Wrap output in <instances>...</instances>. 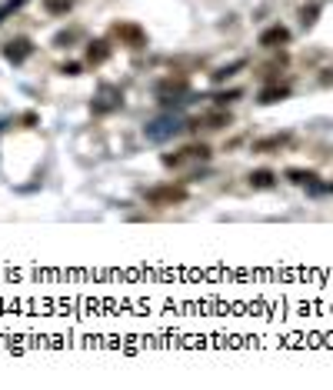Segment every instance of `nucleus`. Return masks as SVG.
<instances>
[{
  "mask_svg": "<svg viewBox=\"0 0 333 390\" xmlns=\"http://www.w3.org/2000/svg\"><path fill=\"white\" fill-rule=\"evenodd\" d=\"M107 37L113 44H120V47H127V50H144L147 47V30L137 20H113Z\"/></svg>",
  "mask_w": 333,
  "mask_h": 390,
  "instance_id": "1",
  "label": "nucleus"
},
{
  "mask_svg": "<svg viewBox=\"0 0 333 390\" xmlns=\"http://www.w3.org/2000/svg\"><path fill=\"white\" fill-rule=\"evenodd\" d=\"M187 197H190V190H187L184 184H153L144 190V201H147L150 207H160V210H166V207H180L187 204Z\"/></svg>",
  "mask_w": 333,
  "mask_h": 390,
  "instance_id": "2",
  "label": "nucleus"
},
{
  "mask_svg": "<svg viewBox=\"0 0 333 390\" xmlns=\"http://www.w3.org/2000/svg\"><path fill=\"white\" fill-rule=\"evenodd\" d=\"M153 97L160 100V104H173V100H184V97H190V80H187V74H166L157 80V87H153Z\"/></svg>",
  "mask_w": 333,
  "mask_h": 390,
  "instance_id": "3",
  "label": "nucleus"
},
{
  "mask_svg": "<svg viewBox=\"0 0 333 390\" xmlns=\"http://www.w3.org/2000/svg\"><path fill=\"white\" fill-rule=\"evenodd\" d=\"M124 107V91L117 87V84H100L97 87V93H93V104L91 111L97 113V117H104V113H113Z\"/></svg>",
  "mask_w": 333,
  "mask_h": 390,
  "instance_id": "4",
  "label": "nucleus"
},
{
  "mask_svg": "<svg viewBox=\"0 0 333 390\" xmlns=\"http://www.w3.org/2000/svg\"><path fill=\"white\" fill-rule=\"evenodd\" d=\"M193 160L207 164V160H210V147H207V144H187V147H180L177 154H164L166 167H184V164H193Z\"/></svg>",
  "mask_w": 333,
  "mask_h": 390,
  "instance_id": "5",
  "label": "nucleus"
},
{
  "mask_svg": "<svg viewBox=\"0 0 333 390\" xmlns=\"http://www.w3.org/2000/svg\"><path fill=\"white\" fill-rule=\"evenodd\" d=\"M257 44L263 47V50H277V47H287V44H290V30H287L283 24H270L267 30H260Z\"/></svg>",
  "mask_w": 333,
  "mask_h": 390,
  "instance_id": "6",
  "label": "nucleus"
},
{
  "mask_svg": "<svg viewBox=\"0 0 333 390\" xmlns=\"http://www.w3.org/2000/svg\"><path fill=\"white\" fill-rule=\"evenodd\" d=\"M230 120H234V117H230V113L223 111H210V113H200V117H197V120H190V130H223V127H230Z\"/></svg>",
  "mask_w": 333,
  "mask_h": 390,
  "instance_id": "7",
  "label": "nucleus"
},
{
  "mask_svg": "<svg viewBox=\"0 0 333 390\" xmlns=\"http://www.w3.org/2000/svg\"><path fill=\"white\" fill-rule=\"evenodd\" d=\"M30 54H34V40L30 37H14L3 44V57H7L10 64H23Z\"/></svg>",
  "mask_w": 333,
  "mask_h": 390,
  "instance_id": "8",
  "label": "nucleus"
},
{
  "mask_svg": "<svg viewBox=\"0 0 333 390\" xmlns=\"http://www.w3.org/2000/svg\"><path fill=\"white\" fill-rule=\"evenodd\" d=\"M113 54L111 47V37L107 40H91L87 44V50H84V64H91V67H100V64H107Z\"/></svg>",
  "mask_w": 333,
  "mask_h": 390,
  "instance_id": "9",
  "label": "nucleus"
},
{
  "mask_svg": "<svg viewBox=\"0 0 333 390\" xmlns=\"http://www.w3.org/2000/svg\"><path fill=\"white\" fill-rule=\"evenodd\" d=\"M287 97H290V84H280V80H274V84L260 87L257 104H263V107H270V104H280V100H287Z\"/></svg>",
  "mask_w": 333,
  "mask_h": 390,
  "instance_id": "10",
  "label": "nucleus"
},
{
  "mask_svg": "<svg viewBox=\"0 0 333 390\" xmlns=\"http://www.w3.org/2000/svg\"><path fill=\"white\" fill-rule=\"evenodd\" d=\"M180 130V120H173V117H160V120H153L147 127V137L150 140H166L170 133H177Z\"/></svg>",
  "mask_w": 333,
  "mask_h": 390,
  "instance_id": "11",
  "label": "nucleus"
},
{
  "mask_svg": "<svg viewBox=\"0 0 333 390\" xmlns=\"http://www.w3.org/2000/svg\"><path fill=\"white\" fill-rule=\"evenodd\" d=\"M247 180H250V187H254V190H274L280 177L270 167H257V170H250V177H247Z\"/></svg>",
  "mask_w": 333,
  "mask_h": 390,
  "instance_id": "12",
  "label": "nucleus"
},
{
  "mask_svg": "<svg viewBox=\"0 0 333 390\" xmlns=\"http://www.w3.org/2000/svg\"><path fill=\"white\" fill-rule=\"evenodd\" d=\"M283 144H290V133H287V130H283V133H270V137L254 140V154H274V150H280Z\"/></svg>",
  "mask_w": 333,
  "mask_h": 390,
  "instance_id": "13",
  "label": "nucleus"
},
{
  "mask_svg": "<svg viewBox=\"0 0 333 390\" xmlns=\"http://www.w3.org/2000/svg\"><path fill=\"white\" fill-rule=\"evenodd\" d=\"M290 184H296V187H310V184H316L320 180V174L316 170H310V167H290L287 174H283Z\"/></svg>",
  "mask_w": 333,
  "mask_h": 390,
  "instance_id": "14",
  "label": "nucleus"
},
{
  "mask_svg": "<svg viewBox=\"0 0 333 390\" xmlns=\"http://www.w3.org/2000/svg\"><path fill=\"white\" fill-rule=\"evenodd\" d=\"M44 10H47L50 17H64V14L74 10V0H44Z\"/></svg>",
  "mask_w": 333,
  "mask_h": 390,
  "instance_id": "15",
  "label": "nucleus"
},
{
  "mask_svg": "<svg viewBox=\"0 0 333 390\" xmlns=\"http://www.w3.org/2000/svg\"><path fill=\"white\" fill-rule=\"evenodd\" d=\"M243 67H247V60H234L230 67H220V71H213V80H217V84H223L227 77H234L237 71H243Z\"/></svg>",
  "mask_w": 333,
  "mask_h": 390,
  "instance_id": "16",
  "label": "nucleus"
},
{
  "mask_svg": "<svg viewBox=\"0 0 333 390\" xmlns=\"http://www.w3.org/2000/svg\"><path fill=\"white\" fill-rule=\"evenodd\" d=\"M316 17H320V3H307V7L300 10V24H303V27H314Z\"/></svg>",
  "mask_w": 333,
  "mask_h": 390,
  "instance_id": "17",
  "label": "nucleus"
},
{
  "mask_svg": "<svg viewBox=\"0 0 333 390\" xmlns=\"http://www.w3.org/2000/svg\"><path fill=\"white\" fill-rule=\"evenodd\" d=\"M240 97H243V91H240V87H234V91L217 93V97H213V104H217V107H227V104H234V100H240Z\"/></svg>",
  "mask_w": 333,
  "mask_h": 390,
  "instance_id": "18",
  "label": "nucleus"
},
{
  "mask_svg": "<svg viewBox=\"0 0 333 390\" xmlns=\"http://www.w3.org/2000/svg\"><path fill=\"white\" fill-rule=\"evenodd\" d=\"M23 3H27V0H7V3L0 7V24H3V17H7V14H14V10H17V7H23Z\"/></svg>",
  "mask_w": 333,
  "mask_h": 390,
  "instance_id": "19",
  "label": "nucleus"
},
{
  "mask_svg": "<svg viewBox=\"0 0 333 390\" xmlns=\"http://www.w3.org/2000/svg\"><path fill=\"white\" fill-rule=\"evenodd\" d=\"M80 37V30H64V34H57L54 37V44L57 47H64V44H70V40H77Z\"/></svg>",
  "mask_w": 333,
  "mask_h": 390,
  "instance_id": "20",
  "label": "nucleus"
},
{
  "mask_svg": "<svg viewBox=\"0 0 333 390\" xmlns=\"http://www.w3.org/2000/svg\"><path fill=\"white\" fill-rule=\"evenodd\" d=\"M80 71H84V64H74V60L60 67V74H67V77H77V74H80Z\"/></svg>",
  "mask_w": 333,
  "mask_h": 390,
  "instance_id": "21",
  "label": "nucleus"
}]
</instances>
